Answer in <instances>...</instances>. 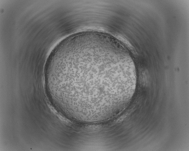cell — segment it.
<instances>
[{
	"label": "cell",
	"mask_w": 189,
	"mask_h": 151,
	"mask_svg": "<svg viewBox=\"0 0 189 151\" xmlns=\"http://www.w3.org/2000/svg\"><path fill=\"white\" fill-rule=\"evenodd\" d=\"M106 55L92 50H74L57 57L49 77L60 94L74 102H96L107 97Z\"/></svg>",
	"instance_id": "obj_1"
}]
</instances>
